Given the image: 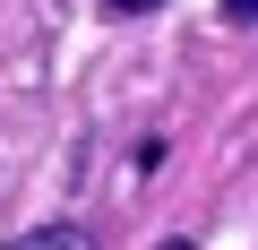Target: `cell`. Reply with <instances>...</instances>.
Returning <instances> with one entry per match:
<instances>
[{
  "label": "cell",
  "instance_id": "cell-1",
  "mask_svg": "<svg viewBox=\"0 0 258 250\" xmlns=\"http://www.w3.org/2000/svg\"><path fill=\"white\" fill-rule=\"evenodd\" d=\"M9 250H95V233H86V224H35V233H18Z\"/></svg>",
  "mask_w": 258,
  "mask_h": 250
},
{
  "label": "cell",
  "instance_id": "cell-2",
  "mask_svg": "<svg viewBox=\"0 0 258 250\" xmlns=\"http://www.w3.org/2000/svg\"><path fill=\"white\" fill-rule=\"evenodd\" d=\"M112 18H147V9H164V0H103Z\"/></svg>",
  "mask_w": 258,
  "mask_h": 250
},
{
  "label": "cell",
  "instance_id": "cell-3",
  "mask_svg": "<svg viewBox=\"0 0 258 250\" xmlns=\"http://www.w3.org/2000/svg\"><path fill=\"white\" fill-rule=\"evenodd\" d=\"M224 18L232 26H258V0H224Z\"/></svg>",
  "mask_w": 258,
  "mask_h": 250
}]
</instances>
